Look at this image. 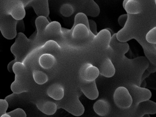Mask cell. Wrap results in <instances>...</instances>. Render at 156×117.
Returning <instances> with one entry per match:
<instances>
[{
	"instance_id": "6da1fadb",
	"label": "cell",
	"mask_w": 156,
	"mask_h": 117,
	"mask_svg": "<svg viewBox=\"0 0 156 117\" xmlns=\"http://www.w3.org/2000/svg\"><path fill=\"white\" fill-rule=\"evenodd\" d=\"M108 57L115 66L116 73L127 78L125 84L133 83L140 85L142 74L149 66L147 58L141 57L129 59L125 55L120 56L110 55Z\"/></svg>"
},
{
	"instance_id": "7a4b0ae2",
	"label": "cell",
	"mask_w": 156,
	"mask_h": 117,
	"mask_svg": "<svg viewBox=\"0 0 156 117\" xmlns=\"http://www.w3.org/2000/svg\"><path fill=\"white\" fill-rule=\"evenodd\" d=\"M65 46L75 49L91 46L96 35L85 25L78 24L71 29L62 28Z\"/></svg>"
},
{
	"instance_id": "3957f363",
	"label": "cell",
	"mask_w": 156,
	"mask_h": 117,
	"mask_svg": "<svg viewBox=\"0 0 156 117\" xmlns=\"http://www.w3.org/2000/svg\"><path fill=\"white\" fill-rule=\"evenodd\" d=\"M38 47L34 39H28L23 33H18L15 42L11 48V52L15 58L9 63L8 71L12 72V66L15 63H23L30 54Z\"/></svg>"
},
{
	"instance_id": "277c9868",
	"label": "cell",
	"mask_w": 156,
	"mask_h": 117,
	"mask_svg": "<svg viewBox=\"0 0 156 117\" xmlns=\"http://www.w3.org/2000/svg\"><path fill=\"white\" fill-rule=\"evenodd\" d=\"M12 71L15 74V80L11 86L12 92L16 94L28 92L30 89L28 67L23 63L16 62L13 64Z\"/></svg>"
},
{
	"instance_id": "5b68a950",
	"label": "cell",
	"mask_w": 156,
	"mask_h": 117,
	"mask_svg": "<svg viewBox=\"0 0 156 117\" xmlns=\"http://www.w3.org/2000/svg\"><path fill=\"white\" fill-rule=\"evenodd\" d=\"M80 94L76 90H72L65 95L61 100L55 102L57 109H63L75 116H80L84 113V106L80 100Z\"/></svg>"
},
{
	"instance_id": "8992f818",
	"label": "cell",
	"mask_w": 156,
	"mask_h": 117,
	"mask_svg": "<svg viewBox=\"0 0 156 117\" xmlns=\"http://www.w3.org/2000/svg\"><path fill=\"white\" fill-rule=\"evenodd\" d=\"M62 50V47L53 40H50L46 42L43 45L38 47L34 49L26 58L23 62L27 66L28 65H32L38 60L40 56L44 53H49L53 54L59 53Z\"/></svg>"
},
{
	"instance_id": "52a82bcc",
	"label": "cell",
	"mask_w": 156,
	"mask_h": 117,
	"mask_svg": "<svg viewBox=\"0 0 156 117\" xmlns=\"http://www.w3.org/2000/svg\"><path fill=\"white\" fill-rule=\"evenodd\" d=\"M123 86L128 89L133 98L132 105L127 110V113H128L127 115L129 116L137 104L141 102L150 99L152 96V93L149 89L142 88L135 84L128 83Z\"/></svg>"
},
{
	"instance_id": "ba28073f",
	"label": "cell",
	"mask_w": 156,
	"mask_h": 117,
	"mask_svg": "<svg viewBox=\"0 0 156 117\" xmlns=\"http://www.w3.org/2000/svg\"><path fill=\"white\" fill-rule=\"evenodd\" d=\"M50 40L57 42L61 47L65 46L61 25L58 22H51L48 25L40 42V46Z\"/></svg>"
},
{
	"instance_id": "9c48e42d",
	"label": "cell",
	"mask_w": 156,
	"mask_h": 117,
	"mask_svg": "<svg viewBox=\"0 0 156 117\" xmlns=\"http://www.w3.org/2000/svg\"><path fill=\"white\" fill-rule=\"evenodd\" d=\"M18 20L11 15L1 11L0 30L4 37L7 40H12L17 36V24Z\"/></svg>"
},
{
	"instance_id": "30bf717a",
	"label": "cell",
	"mask_w": 156,
	"mask_h": 117,
	"mask_svg": "<svg viewBox=\"0 0 156 117\" xmlns=\"http://www.w3.org/2000/svg\"><path fill=\"white\" fill-rule=\"evenodd\" d=\"M115 105L121 110H127L133 104V98L128 89L125 86L118 87L113 96Z\"/></svg>"
},
{
	"instance_id": "8fae6325",
	"label": "cell",
	"mask_w": 156,
	"mask_h": 117,
	"mask_svg": "<svg viewBox=\"0 0 156 117\" xmlns=\"http://www.w3.org/2000/svg\"><path fill=\"white\" fill-rule=\"evenodd\" d=\"M3 9V11L11 15L17 20L23 19L26 16L24 4L21 0H7Z\"/></svg>"
},
{
	"instance_id": "7c38bea8",
	"label": "cell",
	"mask_w": 156,
	"mask_h": 117,
	"mask_svg": "<svg viewBox=\"0 0 156 117\" xmlns=\"http://www.w3.org/2000/svg\"><path fill=\"white\" fill-rule=\"evenodd\" d=\"M156 113V103L150 99L141 102L137 104L129 116L133 117H143L149 114Z\"/></svg>"
},
{
	"instance_id": "4fadbf2b",
	"label": "cell",
	"mask_w": 156,
	"mask_h": 117,
	"mask_svg": "<svg viewBox=\"0 0 156 117\" xmlns=\"http://www.w3.org/2000/svg\"><path fill=\"white\" fill-rule=\"evenodd\" d=\"M100 74L98 67L89 62L85 63L83 64L79 71L80 79L85 81L96 80Z\"/></svg>"
},
{
	"instance_id": "5bb4252c",
	"label": "cell",
	"mask_w": 156,
	"mask_h": 117,
	"mask_svg": "<svg viewBox=\"0 0 156 117\" xmlns=\"http://www.w3.org/2000/svg\"><path fill=\"white\" fill-rule=\"evenodd\" d=\"M110 48L108 53L109 55L120 56L126 54L129 50V44L126 42H122L117 37L116 33L112 36L110 43Z\"/></svg>"
},
{
	"instance_id": "9a60e30c",
	"label": "cell",
	"mask_w": 156,
	"mask_h": 117,
	"mask_svg": "<svg viewBox=\"0 0 156 117\" xmlns=\"http://www.w3.org/2000/svg\"><path fill=\"white\" fill-rule=\"evenodd\" d=\"M79 88L81 92L89 99L94 100L97 99L99 96L96 80L87 81L80 79Z\"/></svg>"
},
{
	"instance_id": "2e32d148",
	"label": "cell",
	"mask_w": 156,
	"mask_h": 117,
	"mask_svg": "<svg viewBox=\"0 0 156 117\" xmlns=\"http://www.w3.org/2000/svg\"><path fill=\"white\" fill-rule=\"evenodd\" d=\"M27 6L33 8L38 17H49L50 9L48 0H33L28 3Z\"/></svg>"
},
{
	"instance_id": "e0dca14e",
	"label": "cell",
	"mask_w": 156,
	"mask_h": 117,
	"mask_svg": "<svg viewBox=\"0 0 156 117\" xmlns=\"http://www.w3.org/2000/svg\"><path fill=\"white\" fill-rule=\"evenodd\" d=\"M98 68L99 69L100 74L104 77L111 78L115 75V66L108 57H105L101 60Z\"/></svg>"
},
{
	"instance_id": "ac0fdd59",
	"label": "cell",
	"mask_w": 156,
	"mask_h": 117,
	"mask_svg": "<svg viewBox=\"0 0 156 117\" xmlns=\"http://www.w3.org/2000/svg\"><path fill=\"white\" fill-rule=\"evenodd\" d=\"M35 104L38 110L47 115L55 114L58 109L56 103L52 101L39 100L35 102Z\"/></svg>"
},
{
	"instance_id": "d6986e66",
	"label": "cell",
	"mask_w": 156,
	"mask_h": 117,
	"mask_svg": "<svg viewBox=\"0 0 156 117\" xmlns=\"http://www.w3.org/2000/svg\"><path fill=\"white\" fill-rule=\"evenodd\" d=\"M35 25L37 33L34 37L35 43L38 46H40V43L44 33L48 25L50 23L48 18L44 16H39L35 20Z\"/></svg>"
},
{
	"instance_id": "ffe728a7",
	"label": "cell",
	"mask_w": 156,
	"mask_h": 117,
	"mask_svg": "<svg viewBox=\"0 0 156 117\" xmlns=\"http://www.w3.org/2000/svg\"><path fill=\"white\" fill-rule=\"evenodd\" d=\"M93 109L98 115L101 117L106 116L109 114L111 106L109 102L104 98L98 100L94 104Z\"/></svg>"
},
{
	"instance_id": "44dd1931",
	"label": "cell",
	"mask_w": 156,
	"mask_h": 117,
	"mask_svg": "<svg viewBox=\"0 0 156 117\" xmlns=\"http://www.w3.org/2000/svg\"><path fill=\"white\" fill-rule=\"evenodd\" d=\"M47 94L49 97L55 100H61L65 96V89L59 84H54L48 88Z\"/></svg>"
},
{
	"instance_id": "7402d4cb",
	"label": "cell",
	"mask_w": 156,
	"mask_h": 117,
	"mask_svg": "<svg viewBox=\"0 0 156 117\" xmlns=\"http://www.w3.org/2000/svg\"><path fill=\"white\" fill-rule=\"evenodd\" d=\"M123 6L128 14H138L143 9L142 4L138 0H128L123 2Z\"/></svg>"
},
{
	"instance_id": "603a6c76",
	"label": "cell",
	"mask_w": 156,
	"mask_h": 117,
	"mask_svg": "<svg viewBox=\"0 0 156 117\" xmlns=\"http://www.w3.org/2000/svg\"><path fill=\"white\" fill-rule=\"evenodd\" d=\"M56 63L55 57L52 54L46 53L40 56L38 64L42 68L50 69L52 68Z\"/></svg>"
},
{
	"instance_id": "cb8c5ba5",
	"label": "cell",
	"mask_w": 156,
	"mask_h": 117,
	"mask_svg": "<svg viewBox=\"0 0 156 117\" xmlns=\"http://www.w3.org/2000/svg\"><path fill=\"white\" fill-rule=\"evenodd\" d=\"M32 74L33 79L37 84H44L48 82V76L44 72L38 70H34Z\"/></svg>"
},
{
	"instance_id": "d4e9b609",
	"label": "cell",
	"mask_w": 156,
	"mask_h": 117,
	"mask_svg": "<svg viewBox=\"0 0 156 117\" xmlns=\"http://www.w3.org/2000/svg\"><path fill=\"white\" fill-rule=\"evenodd\" d=\"M75 12L74 7L70 3L62 5L60 9V12L63 16L69 17Z\"/></svg>"
},
{
	"instance_id": "484cf974",
	"label": "cell",
	"mask_w": 156,
	"mask_h": 117,
	"mask_svg": "<svg viewBox=\"0 0 156 117\" xmlns=\"http://www.w3.org/2000/svg\"><path fill=\"white\" fill-rule=\"evenodd\" d=\"M80 24H83L85 25L88 28L90 29L89 27V19L87 18V15L82 12H79L76 15L74 25L72 27H74L76 25Z\"/></svg>"
},
{
	"instance_id": "4316f807",
	"label": "cell",
	"mask_w": 156,
	"mask_h": 117,
	"mask_svg": "<svg viewBox=\"0 0 156 117\" xmlns=\"http://www.w3.org/2000/svg\"><path fill=\"white\" fill-rule=\"evenodd\" d=\"M147 42L151 44H156V26L150 29L145 36Z\"/></svg>"
},
{
	"instance_id": "83f0119b",
	"label": "cell",
	"mask_w": 156,
	"mask_h": 117,
	"mask_svg": "<svg viewBox=\"0 0 156 117\" xmlns=\"http://www.w3.org/2000/svg\"><path fill=\"white\" fill-rule=\"evenodd\" d=\"M11 117H26L27 115L23 109L18 108L7 113Z\"/></svg>"
},
{
	"instance_id": "f1b7e54d",
	"label": "cell",
	"mask_w": 156,
	"mask_h": 117,
	"mask_svg": "<svg viewBox=\"0 0 156 117\" xmlns=\"http://www.w3.org/2000/svg\"><path fill=\"white\" fill-rule=\"evenodd\" d=\"M9 107V103L6 99H0V116L6 113Z\"/></svg>"
},
{
	"instance_id": "f546056e",
	"label": "cell",
	"mask_w": 156,
	"mask_h": 117,
	"mask_svg": "<svg viewBox=\"0 0 156 117\" xmlns=\"http://www.w3.org/2000/svg\"><path fill=\"white\" fill-rule=\"evenodd\" d=\"M89 27L90 31L93 34L96 35L98 33L97 32V25H96V22L92 19L89 20Z\"/></svg>"
},
{
	"instance_id": "4dcf8cb0",
	"label": "cell",
	"mask_w": 156,
	"mask_h": 117,
	"mask_svg": "<svg viewBox=\"0 0 156 117\" xmlns=\"http://www.w3.org/2000/svg\"><path fill=\"white\" fill-rule=\"evenodd\" d=\"M128 19V14L121 15L119 17V19H118L119 25L122 27H123L126 25Z\"/></svg>"
},
{
	"instance_id": "1f68e13d",
	"label": "cell",
	"mask_w": 156,
	"mask_h": 117,
	"mask_svg": "<svg viewBox=\"0 0 156 117\" xmlns=\"http://www.w3.org/2000/svg\"><path fill=\"white\" fill-rule=\"evenodd\" d=\"M17 32L23 33L25 31V25L23 19L18 20L17 24Z\"/></svg>"
},
{
	"instance_id": "d6a6232c",
	"label": "cell",
	"mask_w": 156,
	"mask_h": 117,
	"mask_svg": "<svg viewBox=\"0 0 156 117\" xmlns=\"http://www.w3.org/2000/svg\"><path fill=\"white\" fill-rule=\"evenodd\" d=\"M150 73H154L156 71V66L152 63L149 62V66L146 69Z\"/></svg>"
},
{
	"instance_id": "836d02e7",
	"label": "cell",
	"mask_w": 156,
	"mask_h": 117,
	"mask_svg": "<svg viewBox=\"0 0 156 117\" xmlns=\"http://www.w3.org/2000/svg\"><path fill=\"white\" fill-rule=\"evenodd\" d=\"M150 74H151V73H150V72H149L147 70H146L145 71H144V73H143V74H142V77H141V79L140 84L141 82H143V80H145V79L146 78L148 77L150 75Z\"/></svg>"
},
{
	"instance_id": "e575fe53",
	"label": "cell",
	"mask_w": 156,
	"mask_h": 117,
	"mask_svg": "<svg viewBox=\"0 0 156 117\" xmlns=\"http://www.w3.org/2000/svg\"><path fill=\"white\" fill-rule=\"evenodd\" d=\"M147 86V83L146 82L145 80H143V82H141L140 84V86L141 87H142V88H146V87Z\"/></svg>"
},
{
	"instance_id": "d590c367",
	"label": "cell",
	"mask_w": 156,
	"mask_h": 117,
	"mask_svg": "<svg viewBox=\"0 0 156 117\" xmlns=\"http://www.w3.org/2000/svg\"><path fill=\"white\" fill-rule=\"evenodd\" d=\"M1 117H11L9 115V114H7V113H5V114H3V115L1 116Z\"/></svg>"
},
{
	"instance_id": "8d00e7d4",
	"label": "cell",
	"mask_w": 156,
	"mask_h": 117,
	"mask_svg": "<svg viewBox=\"0 0 156 117\" xmlns=\"http://www.w3.org/2000/svg\"><path fill=\"white\" fill-rule=\"evenodd\" d=\"M155 4L156 5V0H155Z\"/></svg>"
}]
</instances>
